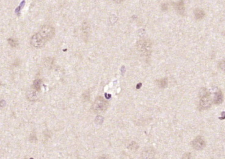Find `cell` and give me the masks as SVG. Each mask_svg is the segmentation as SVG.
Returning <instances> with one entry per match:
<instances>
[{
  "instance_id": "7",
  "label": "cell",
  "mask_w": 225,
  "mask_h": 159,
  "mask_svg": "<svg viewBox=\"0 0 225 159\" xmlns=\"http://www.w3.org/2000/svg\"><path fill=\"white\" fill-rule=\"evenodd\" d=\"M154 156V152L152 148H148L146 150L143 152L142 157L145 159L153 158Z\"/></svg>"
},
{
  "instance_id": "5",
  "label": "cell",
  "mask_w": 225,
  "mask_h": 159,
  "mask_svg": "<svg viewBox=\"0 0 225 159\" xmlns=\"http://www.w3.org/2000/svg\"><path fill=\"white\" fill-rule=\"evenodd\" d=\"M191 145L195 150H201L205 148L206 143L202 137L198 136L192 141Z\"/></svg>"
},
{
  "instance_id": "3",
  "label": "cell",
  "mask_w": 225,
  "mask_h": 159,
  "mask_svg": "<svg viewBox=\"0 0 225 159\" xmlns=\"http://www.w3.org/2000/svg\"><path fill=\"white\" fill-rule=\"evenodd\" d=\"M213 102V98L211 96L210 93L206 92L200 99V106L202 109L206 110L210 108Z\"/></svg>"
},
{
  "instance_id": "18",
  "label": "cell",
  "mask_w": 225,
  "mask_h": 159,
  "mask_svg": "<svg viewBox=\"0 0 225 159\" xmlns=\"http://www.w3.org/2000/svg\"><path fill=\"white\" fill-rule=\"evenodd\" d=\"M142 85V84L141 83H139L136 86V88L138 89H140V88L141 87Z\"/></svg>"
},
{
  "instance_id": "9",
  "label": "cell",
  "mask_w": 225,
  "mask_h": 159,
  "mask_svg": "<svg viewBox=\"0 0 225 159\" xmlns=\"http://www.w3.org/2000/svg\"><path fill=\"white\" fill-rule=\"evenodd\" d=\"M175 7L177 12L180 14H183L184 12L185 8H184V5L183 2V0L180 1L179 2L176 3L175 5Z\"/></svg>"
},
{
  "instance_id": "16",
  "label": "cell",
  "mask_w": 225,
  "mask_h": 159,
  "mask_svg": "<svg viewBox=\"0 0 225 159\" xmlns=\"http://www.w3.org/2000/svg\"><path fill=\"white\" fill-rule=\"evenodd\" d=\"M219 66L222 70H225V62L222 61L220 62L219 64Z\"/></svg>"
},
{
  "instance_id": "17",
  "label": "cell",
  "mask_w": 225,
  "mask_h": 159,
  "mask_svg": "<svg viewBox=\"0 0 225 159\" xmlns=\"http://www.w3.org/2000/svg\"><path fill=\"white\" fill-rule=\"evenodd\" d=\"M189 153H188L187 154H184V156L183 157V158H184V159H189V158H191V154H190V155H189Z\"/></svg>"
},
{
  "instance_id": "6",
  "label": "cell",
  "mask_w": 225,
  "mask_h": 159,
  "mask_svg": "<svg viewBox=\"0 0 225 159\" xmlns=\"http://www.w3.org/2000/svg\"><path fill=\"white\" fill-rule=\"evenodd\" d=\"M37 90L34 89H31L27 91V96L28 99L31 101H35L38 99V95L37 93Z\"/></svg>"
},
{
  "instance_id": "15",
  "label": "cell",
  "mask_w": 225,
  "mask_h": 159,
  "mask_svg": "<svg viewBox=\"0 0 225 159\" xmlns=\"http://www.w3.org/2000/svg\"><path fill=\"white\" fill-rule=\"evenodd\" d=\"M8 41L9 45H11V46L13 47H16L17 46V42L14 39L10 38L9 39Z\"/></svg>"
},
{
  "instance_id": "11",
  "label": "cell",
  "mask_w": 225,
  "mask_h": 159,
  "mask_svg": "<svg viewBox=\"0 0 225 159\" xmlns=\"http://www.w3.org/2000/svg\"><path fill=\"white\" fill-rule=\"evenodd\" d=\"M157 82V84L158 87L161 88H166L168 85V80L167 78H162V79L158 80Z\"/></svg>"
},
{
  "instance_id": "13",
  "label": "cell",
  "mask_w": 225,
  "mask_h": 159,
  "mask_svg": "<svg viewBox=\"0 0 225 159\" xmlns=\"http://www.w3.org/2000/svg\"><path fill=\"white\" fill-rule=\"evenodd\" d=\"M24 5H25V1H23L20 3V6L17 7V8L16 9L15 12H16L17 15H20V10L23 8V7H24Z\"/></svg>"
},
{
  "instance_id": "19",
  "label": "cell",
  "mask_w": 225,
  "mask_h": 159,
  "mask_svg": "<svg viewBox=\"0 0 225 159\" xmlns=\"http://www.w3.org/2000/svg\"><path fill=\"white\" fill-rule=\"evenodd\" d=\"M124 1L125 0H114V1L116 2V3H121Z\"/></svg>"
},
{
  "instance_id": "8",
  "label": "cell",
  "mask_w": 225,
  "mask_h": 159,
  "mask_svg": "<svg viewBox=\"0 0 225 159\" xmlns=\"http://www.w3.org/2000/svg\"><path fill=\"white\" fill-rule=\"evenodd\" d=\"M223 101V95L221 91H219L215 94L213 98V102L216 104H221Z\"/></svg>"
},
{
  "instance_id": "20",
  "label": "cell",
  "mask_w": 225,
  "mask_h": 159,
  "mask_svg": "<svg viewBox=\"0 0 225 159\" xmlns=\"http://www.w3.org/2000/svg\"><path fill=\"white\" fill-rule=\"evenodd\" d=\"M0 86H1V83H0Z\"/></svg>"
},
{
  "instance_id": "1",
  "label": "cell",
  "mask_w": 225,
  "mask_h": 159,
  "mask_svg": "<svg viewBox=\"0 0 225 159\" xmlns=\"http://www.w3.org/2000/svg\"><path fill=\"white\" fill-rule=\"evenodd\" d=\"M55 33V30L53 27L48 25L43 26L38 33L31 38V45L35 48H42L54 37Z\"/></svg>"
},
{
  "instance_id": "14",
  "label": "cell",
  "mask_w": 225,
  "mask_h": 159,
  "mask_svg": "<svg viewBox=\"0 0 225 159\" xmlns=\"http://www.w3.org/2000/svg\"><path fill=\"white\" fill-rule=\"evenodd\" d=\"M103 121H104V118L103 117L100 116V115H98V116L96 117L95 122L97 125H101L103 122Z\"/></svg>"
},
{
  "instance_id": "10",
  "label": "cell",
  "mask_w": 225,
  "mask_h": 159,
  "mask_svg": "<svg viewBox=\"0 0 225 159\" xmlns=\"http://www.w3.org/2000/svg\"><path fill=\"white\" fill-rule=\"evenodd\" d=\"M195 17L197 19H202L205 16V12L202 9H197L194 11Z\"/></svg>"
},
{
  "instance_id": "2",
  "label": "cell",
  "mask_w": 225,
  "mask_h": 159,
  "mask_svg": "<svg viewBox=\"0 0 225 159\" xmlns=\"http://www.w3.org/2000/svg\"><path fill=\"white\" fill-rule=\"evenodd\" d=\"M108 103L106 100L100 97L95 100L93 105V109L96 112L104 111L108 108Z\"/></svg>"
},
{
  "instance_id": "12",
  "label": "cell",
  "mask_w": 225,
  "mask_h": 159,
  "mask_svg": "<svg viewBox=\"0 0 225 159\" xmlns=\"http://www.w3.org/2000/svg\"><path fill=\"white\" fill-rule=\"evenodd\" d=\"M41 87V81L39 80H36L34 81L33 84V88L35 90L39 91Z\"/></svg>"
},
{
  "instance_id": "4",
  "label": "cell",
  "mask_w": 225,
  "mask_h": 159,
  "mask_svg": "<svg viewBox=\"0 0 225 159\" xmlns=\"http://www.w3.org/2000/svg\"><path fill=\"white\" fill-rule=\"evenodd\" d=\"M137 47L140 52L146 55H148L151 52V44L148 40H142L139 42Z\"/></svg>"
}]
</instances>
